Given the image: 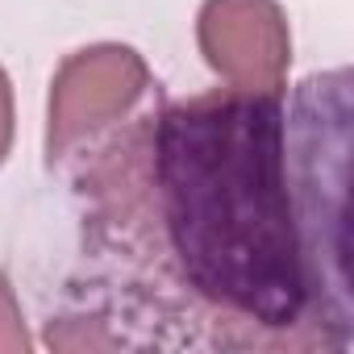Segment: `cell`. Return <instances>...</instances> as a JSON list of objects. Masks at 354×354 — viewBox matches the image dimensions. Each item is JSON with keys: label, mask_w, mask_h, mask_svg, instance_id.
Masks as SVG:
<instances>
[{"label": "cell", "mask_w": 354, "mask_h": 354, "mask_svg": "<svg viewBox=\"0 0 354 354\" xmlns=\"http://www.w3.org/2000/svg\"><path fill=\"white\" fill-rule=\"evenodd\" d=\"M80 180L88 238L121 292L154 296L146 337L201 350H329L292 217L283 92L175 100L109 138Z\"/></svg>", "instance_id": "6da1fadb"}, {"label": "cell", "mask_w": 354, "mask_h": 354, "mask_svg": "<svg viewBox=\"0 0 354 354\" xmlns=\"http://www.w3.org/2000/svg\"><path fill=\"white\" fill-rule=\"evenodd\" d=\"M350 71L308 75L283 109L292 217L329 350H350Z\"/></svg>", "instance_id": "7a4b0ae2"}, {"label": "cell", "mask_w": 354, "mask_h": 354, "mask_svg": "<svg viewBox=\"0 0 354 354\" xmlns=\"http://www.w3.org/2000/svg\"><path fill=\"white\" fill-rule=\"evenodd\" d=\"M146 88H150V67L142 63L138 50L113 42L75 50L50 84V125H46L50 162L71 154L96 129L121 121Z\"/></svg>", "instance_id": "3957f363"}, {"label": "cell", "mask_w": 354, "mask_h": 354, "mask_svg": "<svg viewBox=\"0 0 354 354\" xmlns=\"http://www.w3.org/2000/svg\"><path fill=\"white\" fill-rule=\"evenodd\" d=\"M201 50L234 92H283L292 63L288 17L275 0H205Z\"/></svg>", "instance_id": "277c9868"}, {"label": "cell", "mask_w": 354, "mask_h": 354, "mask_svg": "<svg viewBox=\"0 0 354 354\" xmlns=\"http://www.w3.org/2000/svg\"><path fill=\"white\" fill-rule=\"evenodd\" d=\"M0 350H30V337H26V325H21V308H17V296H13L5 271H0Z\"/></svg>", "instance_id": "5b68a950"}, {"label": "cell", "mask_w": 354, "mask_h": 354, "mask_svg": "<svg viewBox=\"0 0 354 354\" xmlns=\"http://www.w3.org/2000/svg\"><path fill=\"white\" fill-rule=\"evenodd\" d=\"M9 146H13V88L9 75L0 71V162L9 158Z\"/></svg>", "instance_id": "8992f818"}]
</instances>
